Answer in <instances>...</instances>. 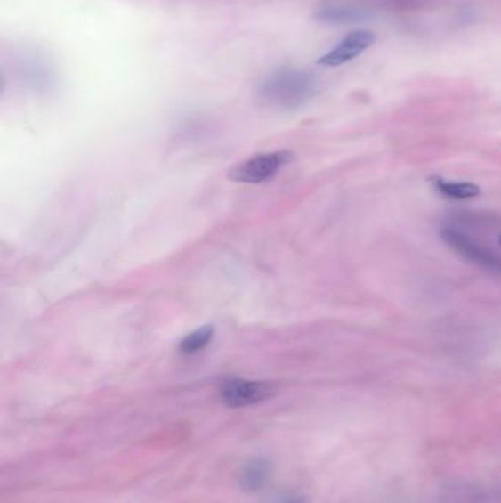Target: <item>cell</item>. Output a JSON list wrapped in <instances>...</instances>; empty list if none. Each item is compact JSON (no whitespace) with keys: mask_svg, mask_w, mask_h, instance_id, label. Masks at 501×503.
<instances>
[{"mask_svg":"<svg viewBox=\"0 0 501 503\" xmlns=\"http://www.w3.org/2000/svg\"><path fill=\"white\" fill-rule=\"evenodd\" d=\"M441 239L450 246L451 249L456 250L472 264L480 265L485 270L493 271V272H501V256L494 254L493 250L478 245L466 234L460 233L459 230L446 227L441 230Z\"/></svg>","mask_w":501,"mask_h":503,"instance_id":"277c9868","label":"cell"},{"mask_svg":"<svg viewBox=\"0 0 501 503\" xmlns=\"http://www.w3.org/2000/svg\"><path fill=\"white\" fill-rule=\"evenodd\" d=\"M223 403L231 408L255 405L274 396L275 385L266 381L241 380L230 378L223 381L220 389Z\"/></svg>","mask_w":501,"mask_h":503,"instance_id":"3957f363","label":"cell"},{"mask_svg":"<svg viewBox=\"0 0 501 503\" xmlns=\"http://www.w3.org/2000/svg\"><path fill=\"white\" fill-rule=\"evenodd\" d=\"M500 246H501V237H500Z\"/></svg>","mask_w":501,"mask_h":503,"instance_id":"8fae6325","label":"cell"},{"mask_svg":"<svg viewBox=\"0 0 501 503\" xmlns=\"http://www.w3.org/2000/svg\"><path fill=\"white\" fill-rule=\"evenodd\" d=\"M431 184L434 186L435 191H439L440 195L450 198V199H472V198L480 196L481 193L480 187L473 183L450 182V180L435 177L431 178Z\"/></svg>","mask_w":501,"mask_h":503,"instance_id":"ba28073f","label":"cell"},{"mask_svg":"<svg viewBox=\"0 0 501 503\" xmlns=\"http://www.w3.org/2000/svg\"><path fill=\"white\" fill-rule=\"evenodd\" d=\"M268 477H270L268 462L263 459H253L241 468L238 483L243 491L252 493V491H261L268 482Z\"/></svg>","mask_w":501,"mask_h":503,"instance_id":"52a82bcc","label":"cell"},{"mask_svg":"<svg viewBox=\"0 0 501 503\" xmlns=\"http://www.w3.org/2000/svg\"><path fill=\"white\" fill-rule=\"evenodd\" d=\"M376 43V34L367 30H356L347 34L333 51L322 56L318 64L324 67H340V65L354 60L362 52L367 51Z\"/></svg>","mask_w":501,"mask_h":503,"instance_id":"5b68a950","label":"cell"},{"mask_svg":"<svg viewBox=\"0 0 501 503\" xmlns=\"http://www.w3.org/2000/svg\"><path fill=\"white\" fill-rule=\"evenodd\" d=\"M315 20L322 24H329V26H343V24L362 21L365 20V12L353 6L328 4L316 9Z\"/></svg>","mask_w":501,"mask_h":503,"instance_id":"8992f818","label":"cell"},{"mask_svg":"<svg viewBox=\"0 0 501 503\" xmlns=\"http://www.w3.org/2000/svg\"><path fill=\"white\" fill-rule=\"evenodd\" d=\"M291 159V153L286 150L279 152L262 153L257 157L250 158L247 161L241 162L238 166L230 171V178L232 182L263 183L274 177L282 166H287Z\"/></svg>","mask_w":501,"mask_h":503,"instance_id":"7a4b0ae2","label":"cell"},{"mask_svg":"<svg viewBox=\"0 0 501 503\" xmlns=\"http://www.w3.org/2000/svg\"><path fill=\"white\" fill-rule=\"evenodd\" d=\"M271 503H304V500L300 496L295 495H284L275 498Z\"/></svg>","mask_w":501,"mask_h":503,"instance_id":"30bf717a","label":"cell"},{"mask_svg":"<svg viewBox=\"0 0 501 503\" xmlns=\"http://www.w3.org/2000/svg\"><path fill=\"white\" fill-rule=\"evenodd\" d=\"M214 333H215V330L211 326L194 330L193 333H190L189 336L182 338V342L180 343V352L184 355H194V353L203 351L211 343Z\"/></svg>","mask_w":501,"mask_h":503,"instance_id":"9c48e42d","label":"cell"},{"mask_svg":"<svg viewBox=\"0 0 501 503\" xmlns=\"http://www.w3.org/2000/svg\"><path fill=\"white\" fill-rule=\"evenodd\" d=\"M318 92V80L299 68H279L271 72L257 87V96L265 105L295 110L308 103Z\"/></svg>","mask_w":501,"mask_h":503,"instance_id":"6da1fadb","label":"cell"}]
</instances>
